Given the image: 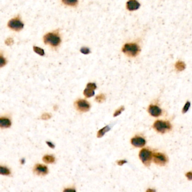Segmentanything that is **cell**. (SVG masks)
Masks as SVG:
<instances>
[{"mask_svg":"<svg viewBox=\"0 0 192 192\" xmlns=\"http://www.w3.org/2000/svg\"><path fill=\"white\" fill-rule=\"evenodd\" d=\"M140 51V47L136 43H126L122 48V52L130 57H135Z\"/></svg>","mask_w":192,"mask_h":192,"instance_id":"6da1fadb","label":"cell"},{"mask_svg":"<svg viewBox=\"0 0 192 192\" xmlns=\"http://www.w3.org/2000/svg\"><path fill=\"white\" fill-rule=\"evenodd\" d=\"M43 41L45 44L50 45L53 47H57L60 45L61 39L57 34L55 33H49L43 37Z\"/></svg>","mask_w":192,"mask_h":192,"instance_id":"7a4b0ae2","label":"cell"},{"mask_svg":"<svg viewBox=\"0 0 192 192\" xmlns=\"http://www.w3.org/2000/svg\"><path fill=\"white\" fill-rule=\"evenodd\" d=\"M153 128L157 131L161 133H165L171 129L172 126L168 121L157 120L153 124Z\"/></svg>","mask_w":192,"mask_h":192,"instance_id":"3957f363","label":"cell"},{"mask_svg":"<svg viewBox=\"0 0 192 192\" xmlns=\"http://www.w3.org/2000/svg\"><path fill=\"white\" fill-rule=\"evenodd\" d=\"M153 153L148 149L143 148L140 151L139 158L141 161L146 166H149L153 159Z\"/></svg>","mask_w":192,"mask_h":192,"instance_id":"277c9868","label":"cell"},{"mask_svg":"<svg viewBox=\"0 0 192 192\" xmlns=\"http://www.w3.org/2000/svg\"><path fill=\"white\" fill-rule=\"evenodd\" d=\"M153 160L157 165L160 166L165 165L168 161L167 157L162 153H155L153 155Z\"/></svg>","mask_w":192,"mask_h":192,"instance_id":"5b68a950","label":"cell"},{"mask_svg":"<svg viewBox=\"0 0 192 192\" xmlns=\"http://www.w3.org/2000/svg\"><path fill=\"white\" fill-rule=\"evenodd\" d=\"M8 26L13 31H20L23 28L24 24L19 19L14 18L9 21Z\"/></svg>","mask_w":192,"mask_h":192,"instance_id":"8992f818","label":"cell"},{"mask_svg":"<svg viewBox=\"0 0 192 192\" xmlns=\"http://www.w3.org/2000/svg\"><path fill=\"white\" fill-rule=\"evenodd\" d=\"M76 109L81 112H88L90 109V104L85 99H78L76 102Z\"/></svg>","mask_w":192,"mask_h":192,"instance_id":"52a82bcc","label":"cell"},{"mask_svg":"<svg viewBox=\"0 0 192 192\" xmlns=\"http://www.w3.org/2000/svg\"><path fill=\"white\" fill-rule=\"evenodd\" d=\"M148 111L149 114L153 117H158L161 116L162 113V111L160 107H159L157 105L153 104H151L149 106L148 109Z\"/></svg>","mask_w":192,"mask_h":192,"instance_id":"ba28073f","label":"cell"},{"mask_svg":"<svg viewBox=\"0 0 192 192\" xmlns=\"http://www.w3.org/2000/svg\"><path fill=\"white\" fill-rule=\"evenodd\" d=\"M132 145L135 147H143L146 145V140L144 138L141 137H135L131 140Z\"/></svg>","mask_w":192,"mask_h":192,"instance_id":"9c48e42d","label":"cell"},{"mask_svg":"<svg viewBox=\"0 0 192 192\" xmlns=\"http://www.w3.org/2000/svg\"><path fill=\"white\" fill-rule=\"evenodd\" d=\"M34 172L38 175H45L48 174L49 170L46 166L42 164H37L35 166Z\"/></svg>","mask_w":192,"mask_h":192,"instance_id":"30bf717a","label":"cell"},{"mask_svg":"<svg viewBox=\"0 0 192 192\" xmlns=\"http://www.w3.org/2000/svg\"><path fill=\"white\" fill-rule=\"evenodd\" d=\"M140 6V4L136 0H129L126 4L127 9L129 11L136 10Z\"/></svg>","mask_w":192,"mask_h":192,"instance_id":"8fae6325","label":"cell"},{"mask_svg":"<svg viewBox=\"0 0 192 192\" xmlns=\"http://www.w3.org/2000/svg\"><path fill=\"white\" fill-rule=\"evenodd\" d=\"M11 125V122L9 119L6 118H1L0 119V127L1 128H8L10 127Z\"/></svg>","mask_w":192,"mask_h":192,"instance_id":"7c38bea8","label":"cell"},{"mask_svg":"<svg viewBox=\"0 0 192 192\" xmlns=\"http://www.w3.org/2000/svg\"><path fill=\"white\" fill-rule=\"evenodd\" d=\"M110 130V127L109 126V125L105 126V127L103 128L102 129H101L100 130L98 131V134H97V137L98 138L103 137L105 134V133L108 132Z\"/></svg>","mask_w":192,"mask_h":192,"instance_id":"4fadbf2b","label":"cell"},{"mask_svg":"<svg viewBox=\"0 0 192 192\" xmlns=\"http://www.w3.org/2000/svg\"><path fill=\"white\" fill-rule=\"evenodd\" d=\"M42 160L46 164H52L55 161V158L52 155H45L43 157Z\"/></svg>","mask_w":192,"mask_h":192,"instance_id":"5bb4252c","label":"cell"},{"mask_svg":"<svg viewBox=\"0 0 192 192\" xmlns=\"http://www.w3.org/2000/svg\"><path fill=\"white\" fill-rule=\"evenodd\" d=\"M83 94L87 98H90V97H93L94 96L95 92H94V90H93V89L86 87V88L84 90V91H83Z\"/></svg>","mask_w":192,"mask_h":192,"instance_id":"9a60e30c","label":"cell"},{"mask_svg":"<svg viewBox=\"0 0 192 192\" xmlns=\"http://www.w3.org/2000/svg\"><path fill=\"white\" fill-rule=\"evenodd\" d=\"M0 174L2 175H9L11 174L10 170L6 167L1 166L0 167Z\"/></svg>","mask_w":192,"mask_h":192,"instance_id":"2e32d148","label":"cell"},{"mask_svg":"<svg viewBox=\"0 0 192 192\" xmlns=\"http://www.w3.org/2000/svg\"><path fill=\"white\" fill-rule=\"evenodd\" d=\"M62 2L66 5L74 6L77 4L78 0H62Z\"/></svg>","mask_w":192,"mask_h":192,"instance_id":"e0dca14e","label":"cell"},{"mask_svg":"<svg viewBox=\"0 0 192 192\" xmlns=\"http://www.w3.org/2000/svg\"><path fill=\"white\" fill-rule=\"evenodd\" d=\"M175 68L179 71H182L185 68V64L182 61H178L175 64Z\"/></svg>","mask_w":192,"mask_h":192,"instance_id":"ac0fdd59","label":"cell"},{"mask_svg":"<svg viewBox=\"0 0 192 192\" xmlns=\"http://www.w3.org/2000/svg\"><path fill=\"white\" fill-rule=\"evenodd\" d=\"M33 51H35V53H36L38 55L42 56H44V55H45V51L41 48L37 47V46H34L33 47Z\"/></svg>","mask_w":192,"mask_h":192,"instance_id":"d6986e66","label":"cell"},{"mask_svg":"<svg viewBox=\"0 0 192 192\" xmlns=\"http://www.w3.org/2000/svg\"><path fill=\"white\" fill-rule=\"evenodd\" d=\"M95 100L99 103H102L105 100V96L103 94H100L96 97Z\"/></svg>","mask_w":192,"mask_h":192,"instance_id":"ffe728a7","label":"cell"},{"mask_svg":"<svg viewBox=\"0 0 192 192\" xmlns=\"http://www.w3.org/2000/svg\"><path fill=\"white\" fill-rule=\"evenodd\" d=\"M190 107H191V103H190V102L188 101L186 102V104H185V105L182 109V112L183 114H185L189 109Z\"/></svg>","mask_w":192,"mask_h":192,"instance_id":"44dd1931","label":"cell"},{"mask_svg":"<svg viewBox=\"0 0 192 192\" xmlns=\"http://www.w3.org/2000/svg\"><path fill=\"white\" fill-rule=\"evenodd\" d=\"M125 110V107L124 106H121L119 109H118V110H117L115 111V112H114V115L113 116L114 117H116V116H119V115L121 114Z\"/></svg>","mask_w":192,"mask_h":192,"instance_id":"7402d4cb","label":"cell"},{"mask_svg":"<svg viewBox=\"0 0 192 192\" xmlns=\"http://www.w3.org/2000/svg\"><path fill=\"white\" fill-rule=\"evenodd\" d=\"M80 51L84 55H88L90 53V50L87 47H82L81 48Z\"/></svg>","mask_w":192,"mask_h":192,"instance_id":"603a6c76","label":"cell"},{"mask_svg":"<svg viewBox=\"0 0 192 192\" xmlns=\"http://www.w3.org/2000/svg\"><path fill=\"white\" fill-rule=\"evenodd\" d=\"M87 88H89L92 89L93 90H95L96 89V85L93 83H88V84H87V86H86Z\"/></svg>","mask_w":192,"mask_h":192,"instance_id":"cb8c5ba5","label":"cell"},{"mask_svg":"<svg viewBox=\"0 0 192 192\" xmlns=\"http://www.w3.org/2000/svg\"><path fill=\"white\" fill-rule=\"evenodd\" d=\"M6 64V61L5 58H4V57H2V56H1V58H0V67L2 68L4 66H5Z\"/></svg>","mask_w":192,"mask_h":192,"instance_id":"d4e9b609","label":"cell"},{"mask_svg":"<svg viewBox=\"0 0 192 192\" xmlns=\"http://www.w3.org/2000/svg\"><path fill=\"white\" fill-rule=\"evenodd\" d=\"M51 118V115L50 114L48 113H45L42 115L41 118L43 120H48L50 119Z\"/></svg>","mask_w":192,"mask_h":192,"instance_id":"484cf974","label":"cell"},{"mask_svg":"<svg viewBox=\"0 0 192 192\" xmlns=\"http://www.w3.org/2000/svg\"><path fill=\"white\" fill-rule=\"evenodd\" d=\"M5 43L7 45H8V46H10V45L13 44L14 41H13V39L12 38H7V39L6 40Z\"/></svg>","mask_w":192,"mask_h":192,"instance_id":"4316f807","label":"cell"},{"mask_svg":"<svg viewBox=\"0 0 192 192\" xmlns=\"http://www.w3.org/2000/svg\"><path fill=\"white\" fill-rule=\"evenodd\" d=\"M186 177L189 180H192V172H187L186 174Z\"/></svg>","mask_w":192,"mask_h":192,"instance_id":"83f0119b","label":"cell"},{"mask_svg":"<svg viewBox=\"0 0 192 192\" xmlns=\"http://www.w3.org/2000/svg\"><path fill=\"white\" fill-rule=\"evenodd\" d=\"M117 164L119 165V166H122L124 164H125L126 163H127V161L126 160H119V161H117Z\"/></svg>","mask_w":192,"mask_h":192,"instance_id":"f1b7e54d","label":"cell"},{"mask_svg":"<svg viewBox=\"0 0 192 192\" xmlns=\"http://www.w3.org/2000/svg\"><path fill=\"white\" fill-rule=\"evenodd\" d=\"M46 144L50 148H51L52 149H54L55 148V145L52 143H51V142L47 141V142H46Z\"/></svg>","mask_w":192,"mask_h":192,"instance_id":"f546056e","label":"cell"},{"mask_svg":"<svg viewBox=\"0 0 192 192\" xmlns=\"http://www.w3.org/2000/svg\"><path fill=\"white\" fill-rule=\"evenodd\" d=\"M63 192H76V190L74 189H71V188H66L65 189Z\"/></svg>","mask_w":192,"mask_h":192,"instance_id":"4dcf8cb0","label":"cell"},{"mask_svg":"<svg viewBox=\"0 0 192 192\" xmlns=\"http://www.w3.org/2000/svg\"><path fill=\"white\" fill-rule=\"evenodd\" d=\"M146 192H156V190L153 189H148Z\"/></svg>","mask_w":192,"mask_h":192,"instance_id":"1f68e13d","label":"cell"}]
</instances>
